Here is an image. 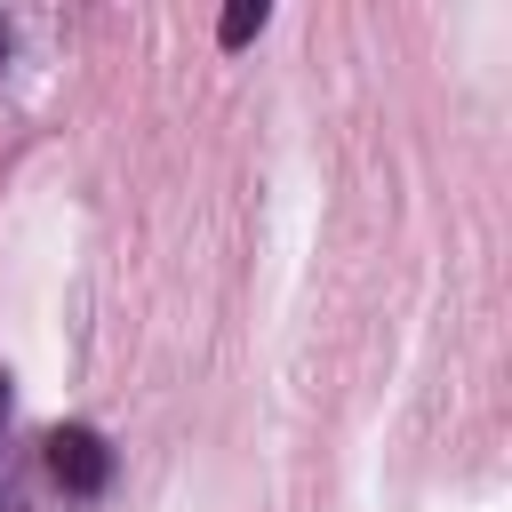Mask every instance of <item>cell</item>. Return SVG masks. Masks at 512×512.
<instances>
[{
    "mask_svg": "<svg viewBox=\"0 0 512 512\" xmlns=\"http://www.w3.org/2000/svg\"><path fill=\"white\" fill-rule=\"evenodd\" d=\"M48 472H56V488L96 496V488L112 480V448H104V432H88V424H56V432H48Z\"/></svg>",
    "mask_w": 512,
    "mask_h": 512,
    "instance_id": "6da1fadb",
    "label": "cell"
},
{
    "mask_svg": "<svg viewBox=\"0 0 512 512\" xmlns=\"http://www.w3.org/2000/svg\"><path fill=\"white\" fill-rule=\"evenodd\" d=\"M256 32H264V0H232V8H224V24H216V40H224V48H240V40H256Z\"/></svg>",
    "mask_w": 512,
    "mask_h": 512,
    "instance_id": "7a4b0ae2",
    "label": "cell"
},
{
    "mask_svg": "<svg viewBox=\"0 0 512 512\" xmlns=\"http://www.w3.org/2000/svg\"><path fill=\"white\" fill-rule=\"evenodd\" d=\"M0 408H8V384H0Z\"/></svg>",
    "mask_w": 512,
    "mask_h": 512,
    "instance_id": "3957f363",
    "label": "cell"
},
{
    "mask_svg": "<svg viewBox=\"0 0 512 512\" xmlns=\"http://www.w3.org/2000/svg\"><path fill=\"white\" fill-rule=\"evenodd\" d=\"M0 56H8V32H0Z\"/></svg>",
    "mask_w": 512,
    "mask_h": 512,
    "instance_id": "277c9868",
    "label": "cell"
}]
</instances>
